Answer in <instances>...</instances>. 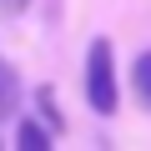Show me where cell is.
I'll return each instance as SVG.
<instances>
[{"label": "cell", "mask_w": 151, "mask_h": 151, "mask_svg": "<svg viewBox=\"0 0 151 151\" xmlns=\"http://www.w3.org/2000/svg\"><path fill=\"white\" fill-rule=\"evenodd\" d=\"M86 101L96 116H111L121 91H116V50L111 40H91V55H86Z\"/></svg>", "instance_id": "6da1fadb"}, {"label": "cell", "mask_w": 151, "mask_h": 151, "mask_svg": "<svg viewBox=\"0 0 151 151\" xmlns=\"http://www.w3.org/2000/svg\"><path fill=\"white\" fill-rule=\"evenodd\" d=\"M15 146H20V151H45V146H50V126L20 116V126H15Z\"/></svg>", "instance_id": "7a4b0ae2"}, {"label": "cell", "mask_w": 151, "mask_h": 151, "mask_svg": "<svg viewBox=\"0 0 151 151\" xmlns=\"http://www.w3.org/2000/svg\"><path fill=\"white\" fill-rule=\"evenodd\" d=\"M20 111V81H15V70L0 60V121H10Z\"/></svg>", "instance_id": "3957f363"}, {"label": "cell", "mask_w": 151, "mask_h": 151, "mask_svg": "<svg viewBox=\"0 0 151 151\" xmlns=\"http://www.w3.org/2000/svg\"><path fill=\"white\" fill-rule=\"evenodd\" d=\"M131 91H136V101L151 111V50H141L136 65H131Z\"/></svg>", "instance_id": "277c9868"}, {"label": "cell", "mask_w": 151, "mask_h": 151, "mask_svg": "<svg viewBox=\"0 0 151 151\" xmlns=\"http://www.w3.org/2000/svg\"><path fill=\"white\" fill-rule=\"evenodd\" d=\"M35 106H40V116H45V126H65V116H60V106H55V96H50V86H35Z\"/></svg>", "instance_id": "5b68a950"}, {"label": "cell", "mask_w": 151, "mask_h": 151, "mask_svg": "<svg viewBox=\"0 0 151 151\" xmlns=\"http://www.w3.org/2000/svg\"><path fill=\"white\" fill-rule=\"evenodd\" d=\"M30 5V0H0V10H5V15H15V10H25Z\"/></svg>", "instance_id": "8992f818"}]
</instances>
